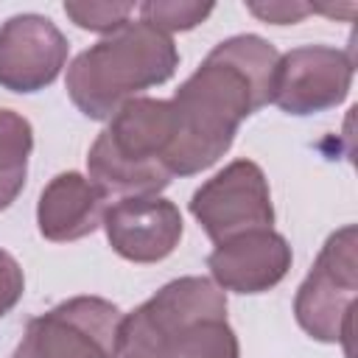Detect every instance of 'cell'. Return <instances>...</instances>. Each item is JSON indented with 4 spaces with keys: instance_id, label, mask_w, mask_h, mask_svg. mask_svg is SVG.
Returning <instances> with one entry per match:
<instances>
[{
    "instance_id": "obj_3",
    "label": "cell",
    "mask_w": 358,
    "mask_h": 358,
    "mask_svg": "<svg viewBox=\"0 0 358 358\" xmlns=\"http://www.w3.org/2000/svg\"><path fill=\"white\" fill-rule=\"evenodd\" d=\"M176 67L179 50L173 39L143 20H129L70 62L64 90L81 115L109 120L143 90L165 84Z\"/></svg>"
},
{
    "instance_id": "obj_1",
    "label": "cell",
    "mask_w": 358,
    "mask_h": 358,
    "mask_svg": "<svg viewBox=\"0 0 358 358\" xmlns=\"http://www.w3.org/2000/svg\"><path fill=\"white\" fill-rule=\"evenodd\" d=\"M277 48L257 34L218 42L173 92L171 176H193L215 165L232 145L238 126L271 103Z\"/></svg>"
},
{
    "instance_id": "obj_9",
    "label": "cell",
    "mask_w": 358,
    "mask_h": 358,
    "mask_svg": "<svg viewBox=\"0 0 358 358\" xmlns=\"http://www.w3.org/2000/svg\"><path fill=\"white\" fill-rule=\"evenodd\" d=\"M67 36L50 17L14 14L0 25V87L8 92H39L67 64Z\"/></svg>"
},
{
    "instance_id": "obj_5",
    "label": "cell",
    "mask_w": 358,
    "mask_h": 358,
    "mask_svg": "<svg viewBox=\"0 0 358 358\" xmlns=\"http://www.w3.org/2000/svg\"><path fill=\"white\" fill-rule=\"evenodd\" d=\"M358 229L355 224H344L336 229L302 285L294 296L296 324L322 344H344L350 355L352 336V308L358 294Z\"/></svg>"
},
{
    "instance_id": "obj_4",
    "label": "cell",
    "mask_w": 358,
    "mask_h": 358,
    "mask_svg": "<svg viewBox=\"0 0 358 358\" xmlns=\"http://www.w3.org/2000/svg\"><path fill=\"white\" fill-rule=\"evenodd\" d=\"M171 103L162 98L126 101L87 154L90 179L106 196H157L171 185Z\"/></svg>"
},
{
    "instance_id": "obj_12",
    "label": "cell",
    "mask_w": 358,
    "mask_h": 358,
    "mask_svg": "<svg viewBox=\"0 0 358 358\" xmlns=\"http://www.w3.org/2000/svg\"><path fill=\"white\" fill-rule=\"evenodd\" d=\"M106 193L78 171L56 173L39 193L36 224L42 238L67 243L92 235L106 213Z\"/></svg>"
},
{
    "instance_id": "obj_7",
    "label": "cell",
    "mask_w": 358,
    "mask_h": 358,
    "mask_svg": "<svg viewBox=\"0 0 358 358\" xmlns=\"http://www.w3.org/2000/svg\"><path fill=\"white\" fill-rule=\"evenodd\" d=\"M190 215L213 243L241 232L271 229L274 204L263 168L252 159H232L190 196Z\"/></svg>"
},
{
    "instance_id": "obj_2",
    "label": "cell",
    "mask_w": 358,
    "mask_h": 358,
    "mask_svg": "<svg viewBox=\"0 0 358 358\" xmlns=\"http://www.w3.org/2000/svg\"><path fill=\"white\" fill-rule=\"evenodd\" d=\"M117 358H241L227 294L207 277H179L123 316Z\"/></svg>"
},
{
    "instance_id": "obj_13",
    "label": "cell",
    "mask_w": 358,
    "mask_h": 358,
    "mask_svg": "<svg viewBox=\"0 0 358 358\" xmlns=\"http://www.w3.org/2000/svg\"><path fill=\"white\" fill-rule=\"evenodd\" d=\"M34 129L14 109H0V213L8 210L25 187Z\"/></svg>"
},
{
    "instance_id": "obj_6",
    "label": "cell",
    "mask_w": 358,
    "mask_h": 358,
    "mask_svg": "<svg viewBox=\"0 0 358 358\" xmlns=\"http://www.w3.org/2000/svg\"><path fill=\"white\" fill-rule=\"evenodd\" d=\"M123 316L103 296H70L28 322L11 358H117Z\"/></svg>"
},
{
    "instance_id": "obj_10",
    "label": "cell",
    "mask_w": 358,
    "mask_h": 358,
    "mask_svg": "<svg viewBox=\"0 0 358 358\" xmlns=\"http://www.w3.org/2000/svg\"><path fill=\"white\" fill-rule=\"evenodd\" d=\"M103 232L109 246L131 263H159L182 241L185 221L173 201L162 196L117 199L103 213Z\"/></svg>"
},
{
    "instance_id": "obj_15",
    "label": "cell",
    "mask_w": 358,
    "mask_h": 358,
    "mask_svg": "<svg viewBox=\"0 0 358 358\" xmlns=\"http://www.w3.org/2000/svg\"><path fill=\"white\" fill-rule=\"evenodd\" d=\"M134 11V3H103V0H67L64 3V14L84 31H95V34H112L117 28H123L129 22Z\"/></svg>"
},
{
    "instance_id": "obj_16",
    "label": "cell",
    "mask_w": 358,
    "mask_h": 358,
    "mask_svg": "<svg viewBox=\"0 0 358 358\" xmlns=\"http://www.w3.org/2000/svg\"><path fill=\"white\" fill-rule=\"evenodd\" d=\"M25 291V274L14 255L0 249V319L22 299Z\"/></svg>"
},
{
    "instance_id": "obj_11",
    "label": "cell",
    "mask_w": 358,
    "mask_h": 358,
    "mask_svg": "<svg viewBox=\"0 0 358 358\" xmlns=\"http://www.w3.org/2000/svg\"><path fill=\"white\" fill-rule=\"evenodd\" d=\"M291 243L274 229L241 232L215 243L207 255V268L221 291L263 294L282 282L291 268Z\"/></svg>"
},
{
    "instance_id": "obj_14",
    "label": "cell",
    "mask_w": 358,
    "mask_h": 358,
    "mask_svg": "<svg viewBox=\"0 0 358 358\" xmlns=\"http://www.w3.org/2000/svg\"><path fill=\"white\" fill-rule=\"evenodd\" d=\"M213 3L193 0H148L140 6V20L171 36L173 31H190L201 25L213 14Z\"/></svg>"
},
{
    "instance_id": "obj_8",
    "label": "cell",
    "mask_w": 358,
    "mask_h": 358,
    "mask_svg": "<svg viewBox=\"0 0 358 358\" xmlns=\"http://www.w3.org/2000/svg\"><path fill=\"white\" fill-rule=\"evenodd\" d=\"M352 56L330 45H302L277 59L271 103L285 115H319L338 106L352 87Z\"/></svg>"
},
{
    "instance_id": "obj_17",
    "label": "cell",
    "mask_w": 358,
    "mask_h": 358,
    "mask_svg": "<svg viewBox=\"0 0 358 358\" xmlns=\"http://www.w3.org/2000/svg\"><path fill=\"white\" fill-rule=\"evenodd\" d=\"M246 8L260 17L263 22H274V25H294L302 17L313 14V3H296V0H277V3H246Z\"/></svg>"
}]
</instances>
